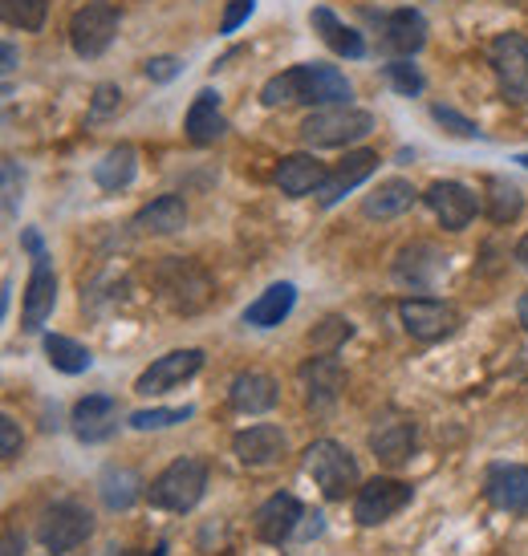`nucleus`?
Here are the masks:
<instances>
[{
    "label": "nucleus",
    "instance_id": "obj_6",
    "mask_svg": "<svg viewBox=\"0 0 528 556\" xmlns=\"http://www.w3.org/2000/svg\"><path fill=\"white\" fill-rule=\"evenodd\" d=\"M374 130V114L357 106H317L301 123V142L305 147H350V142L366 139Z\"/></svg>",
    "mask_w": 528,
    "mask_h": 556
},
{
    "label": "nucleus",
    "instance_id": "obj_38",
    "mask_svg": "<svg viewBox=\"0 0 528 556\" xmlns=\"http://www.w3.org/2000/svg\"><path fill=\"white\" fill-rule=\"evenodd\" d=\"M431 118H436L448 135H455V139H483V130L472 118H464L460 110H451V106H431Z\"/></svg>",
    "mask_w": 528,
    "mask_h": 556
},
{
    "label": "nucleus",
    "instance_id": "obj_17",
    "mask_svg": "<svg viewBox=\"0 0 528 556\" xmlns=\"http://www.w3.org/2000/svg\"><path fill=\"white\" fill-rule=\"evenodd\" d=\"M297 382H301L305 402H310L313 410H326V406H334L338 394L345 390V370L334 354H317L297 370Z\"/></svg>",
    "mask_w": 528,
    "mask_h": 556
},
{
    "label": "nucleus",
    "instance_id": "obj_29",
    "mask_svg": "<svg viewBox=\"0 0 528 556\" xmlns=\"http://www.w3.org/2000/svg\"><path fill=\"white\" fill-rule=\"evenodd\" d=\"M310 25H313V33H317V37H322L334 53H338V58H350V62L366 58V41H362V33L350 29L345 21H338V13H334V9H313Z\"/></svg>",
    "mask_w": 528,
    "mask_h": 556
},
{
    "label": "nucleus",
    "instance_id": "obj_48",
    "mask_svg": "<svg viewBox=\"0 0 528 556\" xmlns=\"http://www.w3.org/2000/svg\"><path fill=\"white\" fill-rule=\"evenodd\" d=\"M516 321L528 329V293H520V301H516Z\"/></svg>",
    "mask_w": 528,
    "mask_h": 556
},
{
    "label": "nucleus",
    "instance_id": "obj_25",
    "mask_svg": "<svg viewBox=\"0 0 528 556\" xmlns=\"http://www.w3.org/2000/svg\"><path fill=\"white\" fill-rule=\"evenodd\" d=\"M184 130H187V142H191V147H212V142L228 130L224 114H219V93L216 90H200L196 98H191Z\"/></svg>",
    "mask_w": 528,
    "mask_h": 556
},
{
    "label": "nucleus",
    "instance_id": "obj_13",
    "mask_svg": "<svg viewBox=\"0 0 528 556\" xmlns=\"http://www.w3.org/2000/svg\"><path fill=\"white\" fill-rule=\"evenodd\" d=\"M200 370H203V350H196V345H187V350H172V354L155 357V362L139 374L135 390H139L142 399H151V394H167V390L184 387L187 378H196Z\"/></svg>",
    "mask_w": 528,
    "mask_h": 556
},
{
    "label": "nucleus",
    "instance_id": "obj_31",
    "mask_svg": "<svg viewBox=\"0 0 528 556\" xmlns=\"http://www.w3.org/2000/svg\"><path fill=\"white\" fill-rule=\"evenodd\" d=\"M135 175H139V151L130 142L110 147L106 155L93 163V184L102 191H123V187L135 184Z\"/></svg>",
    "mask_w": 528,
    "mask_h": 556
},
{
    "label": "nucleus",
    "instance_id": "obj_34",
    "mask_svg": "<svg viewBox=\"0 0 528 556\" xmlns=\"http://www.w3.org/2000/svg\"><path fill=\"white\" fill-rule=\"evenodd\" d=\"M196 415V406H147V410H135L126 418L135 431H167V427H179Z\"/></svg>",
    "mask_w": 528,
    "mask_h": 556
},
{
    "label": "nucleus",
    "instance_id": "obj_42",
    "mask_svg": "<svg viewBox=\"0 0 528 556\" xmlns=\"http://www.w3.org/2000/svg\"><path fill=\"white\" fill-rule=\"evenodd\" d=\"M179 74H184V62H179V58H151V62H147V78L159 81V86L175 81Z\"/></svg>",
    "mask_w": 528,
    "mask_h": 556
},
{
    "label": "nucleus",
    "instance_id": "obj_30",
    "mask_svg": "<svg viewBox=\"0 0 528 556\" xmlns=\"http://www.w3.org/2000/svg\"><path fill=\"white\" fill-rule=\"evenodd\" d=\"M415 200H419V191L406 184V179L394 175V179H382V184L362 200V212H366L370 219H399L403 212L415 207Z\"/></svg>",
    "mask_w": 528,
    "mask_h": 556
},
{
    "label": "nucleus",
    "instance_id": "obj_45",
    "mask_svg": "<svg viewBox=\"0 0 528 556\" xmlns=\"http://www.w3.org/2000/svg\"><path fill=\"white\" fill-rule=\"evenodd\" d=\"M21 248H25V252H29V256H41V252H46V244H41V232H21Z\"/></svg>",
    "mask_w": 528,
    "mask_h": 556
},
{
    "label": "nucleus",
    "instance_id": "obj_32",
    "mask_svg": "<svg viewBox=\"0 0 528 556\" xmlns=\"http://www.w3.org/2000/svg\"><path fill=\"white\" fill-rule=\"evenodd\" d=\"M41 345H46V357H49V366L58 374H86L93 366V354L81 345V341L74 338H65V333H46L41 338Z\"/></svg>",
    "mask_w": 528,
    "mask_h": 556
},
{
    "label": "nucleus",
    "instance_id": "obj_11",
    "mask_svg": "<svg viewBox=\"0 0 528 556\" xmlns=\"http://www.w3.org/2000/svg\"><path fill=\"white\" fill-rule=\"evenodd\" d=\"M118 37V9L106 0H90L70 16V46L78 58H102Z\"/></svg>",
    "mask_w": 528,
    "mask_h": 556
},
{
    "label": "nucleus",
    "instance_id": "obj_10",
    "mask_svg": "<svg viewBox=\"0 0 528 556\" xmlns=\"http://www.w3.org/2000/svg\"><path fill=\"white\" fill-rule=\"evenodd\" d=\"M411 500H415V488H411V483H403V479H394V476H378L357 488L354 520L362 528H378V525H387V520H394Z\"/></svg>",
    "mask_w": 528,
    "mask_h": 556
},
{
    "label": "nucleus",
    "instance_id": "obj_1",
    "mask_svg": "<svg viewBox=\"0 0 528 556\" xmlns=\"http://www.w3.org/2000/svg\"><path fill=\"white\" fill-rule=\"evenodd\" d=\"M350 81H345L342 70L334 65H293L277 78L264 81L261 102L268 110L277 106H345L350 102Z\"/></svg>",
    "mask_w": 528,
    "mask_h": 556
},
{
    "label": "nucleus",
    "instance_id": "obj_41",
    "mask_svg": "<svg viewBox=\"0 0 528 556\" xmlns=\"http://www.w3.org/2000/svg\"><path fill=\"white\" fill-rule=\"evenodd\" d=\"M252 9H256V0H228V9L219 16V33H236L252 16Z\"/></svg>",
    "mask_w": 528,
    "mask_h": 556
},
{
    "label": "nucleus",
    "instance_id": "obj_16",
    "mask_svg": "<svg viewBox=\"0 0 528 556\" xmlns=\"http://www.w3.org/2000/svg\"><path fill=\"white\" fill-rule=\"evenodd\" d=\"M483 495L496 511L528 516V467L520 464H492L483 471Z\"/></svg>",
    "mask_w": 528,
    "mask_h": 556
},
{
    "label": "nucleus",
    "instance_id": "obj_35",
    "mask_svg": "<svg viewBox=\"0 0 528 556\" xmlns=\"http://www.w3.org/2000/svg\"><path fill=\"white\" fill-rule=\"evenodd\" d=\"M49 13V0H4V21L21 33H41Z\"/></svg>",
    "mask_w": 528,
    "mask_h": 556
},
{
    "label": "nucleus",
    "instance_id": "obj_8",
    "mask_svg": "<svg viewBox=\"0 0 528 556\" xmlns=\"http://www.w3.org/2000/svg\"><path fill=\"white\" fill-rule=\"evenodd\" d=\"M488 65L496 74L504 102H528V37L525 33H500L488 46Z\"/></svg>",
    "mask_w": 528,
    "mask_h": 556
},
{
    "label": "nucleus",
    "instance_id": "obj_47",
    "mask_svg": "<svg viewBox=\"0 0 528 556\" xmlns=\"http://www.w3.org/2000/svg\"><path fill=\"white\" fill-rule=\"evenodd\" d=\"M513 256H516V264H520V268L528 273V236H520V244H516Z\"/></svg>",
    "mask_w": 528,
    "mask_h": 556
},
{
    "label": "nucleus",
    "instance_id": "obj_5",
    "mask_svg": "<svg viewBox=\"0 0 528 556\" xmlns=\"http://www.w3.org/2000/svg\"><path fill=\"white\" fill-rule=\"evenodd\" d=\"M90 536H93V511L86 504H78V500H58L37 520V544L53 556L78 553Z\"/></svg>",
    "mask_w": 528,
    "mask_h": 556
},
{
    "label": "nucleus",
    "instance_id": "obj_20",
    "mask_svg": "<svg viewBox=\"0 0 528 556\" xmlns=\"http://www.w3.org/2000/svg\"><path fill=\"white\" fill-rule=\"evenodd\" d=\"M415 443H419V431L411 418H387L370 431V451L378 464L387 467H403L411 455H415Z\"/></svg>",
    "mask_w": 528,
    "mask_h": 556
},
{
    "label": "nucleus",
    "instance_id": "obj_12",
    "mask_svg": "<svg viewBox=\"0 0 528 556\" xmlns=\"http://www.w3.org/2000/svg\"><path fill=\"white\" fill-rule=\"evenodd\" d=\"M53 305H58V273H53L49 252H41V256H33V273H29V285H25L21 329L25 333H41L46 321L53 317Z\"/></svg>",
    "mask_w": 528,
    "mask_h": 556
},
{
    "label": "nucleus",
    "instance_id": "obj_21",
    "mask_svg": "<svg viewBox=\"0 0 528 556\" xmlns=\"http://www.w3.org/2000/svg\"><path fill=\"white\" fill-rule=\"evenodd\" d=\"M427 46V16L419 9H394L382 16V49L394 58H411Z\"/></svg>",
    "mask_w": 528,
    "mask_h": 556
},
{
    "label": "nucleus",
    "instance_id": "obj_14",
    "mask_svg": "<svg viewBox=\"0 0 528 556\" xmlns=\"http://www.w3.org/2000/svg\"><path fill=\"white\" fill-rule=\"evenodd\" d=\"M423 203L436 212V219L448 228V232H464L467 224L476 219L480 212V200H476V191L464 184H455V179H439L423 191Z\"/></svg>",
    "mask_w": 528,
    "mask_h": 556
},
{
    "label": "nucleus",
    "instance_id": "obj_18",
    "mask_svg": "<svg viewBox=\"0 0 528 556\" xmlns=\"http://www.w3.org/2000/svg\"><path fill=\"white\" fill-rule=\"evenodd\" d=\"M74 434H78L81 443H106L118 434V399H110V394H86V399L74 402Z\"/></svg>",
    "mask_w": 528,
    "mask_h": 556
},
{
    "label": "nucleus",
    "instance_id": "obj_44",
    "mask_svg": "<svg viewBox=\"0 0 528 556\" xmlns=\"http://www.w3.org/2000/svg\"><path fill=\"white\" fill-rule=\"evenodd\" d=\"M4 556H25V536L16 528H4Z\"/></svg>",
    "mask_w": 528,
    "mask_h": 556
},
{
    "label": "nucleus",
    "instance_id": "obj_36",
    "mask_svg": "<svg viewBox=\"0 0 528 556\" xmlns=\"http://www.w3.org/2000/svg\"><path fill=\"white\" fill-rule=\"evenodd\" d=\"M350 338H354V325L345 321V317H326L322 325L310 329V345L317 354H338V345Z\"/></svg>",
    "mask_w": 528,
    "mask_h": 556
},
{
    "label": "nucleus",
    "instance_id": "obj_7",
    "mask_svg": "<svg viewBox=\"0 0 528 556\" xmlns=\"http://www.w3.org/2000/svg\"><path fill=\"white\" fill-rule=\"evenodd\" d=\"M448 273V256L439 252L431 240H411L394 252V264H390V277L394 285H403L411 293H431L439 280Z\"/></svg>",
    "mask_w": 528,
    "mask_h": 556
},
{
    "label": "nucleus",
    "instance_id": "obj_28",
    "mask_svg": "<svg viewBox=\"0 0 528 556\" xmlns=\"http://www.w3.org/2000/svg\"><path fill=\"white\" fill-rule=\"evenodd\" d=\"M187 228V203L179 195H159V200L142 203L135 216V232L142 236H175Z\"/></svg>",
    "mask_w": 528,
    "mask_h": 556
},
{
    "label": "nucleus",
    "instance_id": "obj_33",
    "mask_svg": "<svg viewBox=\"0 0 528 556\" xmlns=\"http://www.w3.org/2000/svg\"><path fill=\"white\" fill-rule=\"evenodd\" d=\"M520 212H525L520 187L508 184V179H500V175H492V179H488V219L504 228V224H513Z\"/></svg>",
    "mask_w": 528,
    "mask_h": 556
},
{
    "label": "nucleus",
    "instance_id": "obj_3",
    "mask_svg": "<svg viewBox=\"0 0 528 556\" xmlns=\"http://www.w3.org/2000/svg\"><path fill=\"white\" fill-rule=\"evenodd\" d=\"M203 492H208V464L196 459V455H184V459H172V464L151 479L147 500H151V508L179 511L184 516V511H191L200 504Z\"/></svg>",
    "mask_w": 528,
    "mask_h": 556
},
{
    "label": "nucleus",
    "instance_id": "obj_27",
    "mask_svg": "<svg viewBox=\"0 0 528 556\" xmlns=\"http://www.w3.org/2000/svg\"><path fill=\"white\" fill-rule=\"evenodd\" d=\"M293 305H297V285L277 280V285H268L249 309H244V325H249V329H277V325L293 313Z\"/></svg>",
    "mask_w": 528,
    "mask_h": 556
},
{
    "label": "nucleus",
    "instance_id": "obj_40",
    "mask_svg": "<svg viewBox=\"0 0 528 556\" xmlns=\"http://www.w3.org/2000/svg\"><path fill=\"white\" fill-rule=\"evenodd\" d=\"M21 447H25L21 422H16L13 415H4L0 418V459H4V464H13L16 455H21Z\"/></svg>",
    "mask_w": 528,
    "mask_h": 556
},
{
    "label": "nucleus",
    "instance_id": "obj_37",
    "mask_svg": "<svg viewBox=\"0 0 528 556\" xmlns=\"http://www.w3.org/2000/svg\"><path fill=\"white\" fill-rule=\"evenodd\" d=\"M382 74H387V81L403 93V98H415V93H423V74L406 62V58H394V62H387V65H382Z\"/></svg>",
    "mask_w": 528,
    "mask_h": 556
},
{
    "label": "nucleus",
    "instance_id": "obj_2",
    "mask_svg": "<svg viewBox=\"0 0 528 556\" xmlns=\"http://www.w3.org/2000/svg\"><path fill=\"white\" fill-rule=\"evenodd\" d=\"M301 467L322 488L326 500H345V495H357V488H362V467L338 439H313L301 455Z\"/></svg>",
    "mask_w": 528,
    "mask_h": 556
},
{
    "label": "nucleus",
    "instance_id": "obj_15",
    "mask_svg": "<svg viewBox=\"0 0 528 556\" xmlns=\"http://www.w3.org/2000/svg\"><path fill=\"white\" fill-rule=\"evenodd\" d=\"M301 520H305L301 500L289 492H277L256 508V516H252V532H256V541H264V544H285L297 536Z\"/></svg>",
    "mask_w": 528,
    "mask_h": 556
},
{
    "label": "nucleus",
    "instance_id": "obj_9",
    "mask_svg": "<svg viewBox=\"0 0 528 556\" xmlns=\"http://www.w3.org/2000/svg\"><path fill=\"white\" fill-rule=\"evenodd\" d=\"M399 321H403L406 338L436 345L460 329V309L451 301H436V296H406L399 305Z\"/></svg>",
    "mask_w": 528,
    "mask_h": 556
},
{
    "label": "nucleus",
    "instance_id": "obj_43",
    "mask_svg": "<svg viewBox=\"0 0 528 556\" xmlns=\"http://www.w3.org/2000/svg\"><path fill=\"white\" fill-rule=\"evenodd\" d=\"M118 98H123V90H118V86H110V81H102V86L93 90L90 114L93 118H106L110 110H118Z\"/></svg>",
    "mask_w": 528,
    "mask_h": 556
},
{
    "label": "nucleus",
    "instance_id": "obj_52",
    "mask_svg": "<svg viewBox=\"0 0 528 556\" xmlns=\"http://www.w3.org/2000/svg\"><path fill=\"white\" fill-rule=\"evenodd\" d=\"M41 556H53V553H41Z\"/></svg>",
    "mask_w": 528,
    "mask_h": 556
},
{
    "label": "nucleus",
    "instance_id": "obj_22",
    "mask_svg": "<svg viewBox=\"0 0 528 556\" xmlns=\"http://www.w3.org/2000/svg\"><path fill=\"white\" fill-rule=\"evenodd\" d=\"M329 170L322 167V159L317 155H285L273 170V179H277L280 195H289V200H301V195H317V187L326 184Z\"/></svg>",
    "mask_w": 528,
    "mask_h": 556
},
{
    "label": "nucleus",
    "instance_id": "obj_4",
    "mask_svg": "<svg viewBox=\"0 0 528 556\" xmlns=\"http://www.w3.org/2000/svg\"><path fill=\"white\" fill-rule=\"evenodd\" d=\"M155 289L159 301L175 313H200L212 301V277L184 256H167L155 264Z\"/></svg>",
    "mask_w": 528,
    "mask_h": 556
},
{
    "label": "nucleus",
    "instance_id": "obj_26",
    "mask_svg": "<svg viewBox=\"0 0 528 556\" xmlns=\"http://www.w3.org/2000/svg\"><path fill=\"white\" fill-rule=\"evenodd\" d=\"M98 495H102V504H106L110 511H130L142 495H147V483H142V476L135 467L110 464V467H102V476H98Z\"/></svg>",
    "mask_w": 528,
    "mask_h": 556
},
{
    "label": "nucleus",
    "instance_id": "obj_51",
    "mask_svg": "<svg viewBox=\"0 0 528 556\" xmlns=\"http://www.w3.org/2000/svg\"><path fill=\"white\" fill-rule=\"evenodd\" d=\"M513 163H520V167H528V151H525V155H516Z\"/></svg>",
    "mask_w": 528,
    "mask_h": 556
},
{
    "label": "nucleus",
    "instance_id": "obj_49",
    "mask_svg": "<svg viewBox=\"0 0 528 556\" xmlns=\"http://www.w3.org/2000/svg\"><path fill=\"white\" fill-rule=\"evenodd\" d=\"M110 556H139V553H130V548H110Z\"/></svg>",
    "mask_w": 528,
    "mask_h": 556
},
{
    "label": "nucleus",
    "instance_id": "obj_19",
    "mask_svg": "<svg viewBox=\"0 0 528 556\" xmlns=\"http://www.w3.org/2000/svg\"><path fill=\"white\" fill-rule=\"evenodd\" d=\"M280 399V387L273 374L264 370H244L232 378V387H228V402H232V410L240 415H268Z\"/></svg>",
    "mask_w": 528,
    "mask_h": 556
},
{
    "label": "nucleus",
    "instance_id": "obj_24",
    "mask_svg": "<svg viewBox=\"0 0 528 556\" xmlns=\"http://www.w3.org/2000/svg\"><path fill=\"white\" fill-rule=\"evenodd\" d=\"M374 170H378V155H374V151H354V155H345L342 163L326 175V184L317 187V203H322V207H334L345 191H354L357 184H366Z\"/></svg>",
    "mask_w": 528,
    "mask_h": 556
},
{
    "label": "nucleus",
    "instance_id": "obj_23",
    "mask_svg": "<svg viewBox=\"0 0 528 556\" xmlns=\"http://www.w3.org/2000/svg\"><path fill=\"white\" fill-rule=\"evenodd\" d=\"M232 455L244 467H268L285 455V431L273 427V422H256L249 431H236L232 439Z\"/></svg>",
    "mask_w": 528,
    "mask_h": 556
},
{
    "label": "nucleus",
    "instance_id": "obj_39",
    "mask_svg": "<svg viewBox=\"0 0 528 556\" xmlns=\"http://www.w3.org/2000/svg\"><path fill=\"white\" fill-rule=\"evenodd\" d=\"M21 187H25V175L16 167V159H4V216L16 219L21 212Z\"/></svg>",
    "mask_w": 528,
    "mask_h": 556
},
{
    "label": "nucleus",
    "instance_id": "obj_46",
    "mask_svg": "<svg viewBox=\"0 0 528 556\" xmlns=\"http://www.w3.org/2000/svg\"><path fill=\"white\" fill-rule=\"evenodd\" d=\"M13 70H16V46L4 41V74H13Z\"/></svg>",
    "mask_w": 528,
    "mask_h": 556
},
{
    "label": "nucleus",
    "instance_id": "obj_50",
    "mask_svg": "<svg viewBox=\"0 0 528 556\" xmlns=\"http://www.w3.org/2000/svg\"><path fill=\"white\" fill-rule=\"evenodd\" d=\"M151 556H167V544H155V553Z\"/></svg>",
    "mask_w": 528,
    "mask_h": 556
}]
</instances>
